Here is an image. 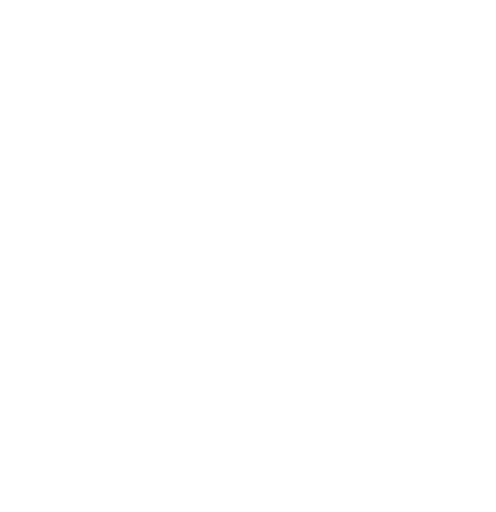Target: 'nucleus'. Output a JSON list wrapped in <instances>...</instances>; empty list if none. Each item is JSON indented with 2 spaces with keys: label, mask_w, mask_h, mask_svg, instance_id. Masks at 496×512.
Wrapping results in <instances>:
<instances>
[]
</instances>
